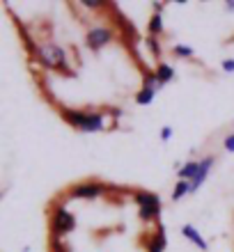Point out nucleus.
Returning <instances> with one entry per match:
<instances>
[{
	"instance_id": "1",
	"label": "nucleus",
	"mask_w": 234,
	"mask_h": 252,
	"mask_svg": "<svg viewBox=\"0 0 234 252\" xmlns=\"http://www.w3.org/2000/svg\"><path fill=\"white\" fill-rule=\"evenodd\" d=\"M62 120L69 126L78 128L80 133H99L108 126V108L106 110H92V108H67L60 106Z\"/></svg>"
},
{
	"instance_id": "2",
	"label": "nucleus",
	"mask_w": 234,
	"mask_h": 252,
	"mask_svg": "<svg viewBox=\"0 0 234 252\" xmlns=\"http://www.w3.org/2000/svg\"><path fill=\"white\" fill-rule=\"evenodd\" d=\"M134 202L138 206V218L145 222V225H152V222H161V216H163V202L156 192L152 190H134Z\"/></svg>"
},
{
	"instance_id": "3",
	"label": "nucleus",
	"mask_w": 234,
	"mask_h": 252,
	"mask_svg": "<svg viewBox=\"0 0 234 252\" xmlns=\"http://www.w3.org/2000/svg\"><path fill=\"white\" fill-rule=\"evenodd\" d=\"M37 60L46 69H53V71H62V73H71L69 69V60H67V53L65 48L53 44V41H46V44H39L37 46Z\"/></svg>"
},
{
	"instance_id": "4",
	"label": "nucleus",
	"mask_w": 234,
	"mask_h": 252,
	"mask_svg": "<svg viewBox=\"0 0 234 252\" xmlns=\"http://www.w3.org/2000/svg\"><path fill=\"white\" fill-rule=\"evenodd\" d=\"M106 192H110V186L103 184L99 179H85V181H78L74 186L67 190V197L71 199H99L103 197Z\"/></svg>"
},
{
	"instance_id": "5",
	"label": "nucleus",
	"mask_w": 234,
	"mask_h": 252,
	"mask_svg": "<svg viewBox=\"0 0 234 252\" xmlns=\"http://www.w3.org/2000/svg\"><path fill=\"white\" fill-rule=\"evenodd\" d=\"M76 229V216L71 211H67L62 204H55L51 211V236H67Z\"/></svg>"
},
{
	"instance_id": "6",
	"label": "nucleus",
	"mask_w": 234,
	"mask_h": 252,
	"mask_svg": "<svg viewBox=\"0 0 234 252\" xmlns=\"http://www.w3.org/2000/svg\"><path fill=\"white\" fill-rule=\"evenodd\" d=\"M117 39V32H115L113 26H94L87 30L85 34V44L90 51H101V48H106L108 44H113Z\"/></svg>"
},
{
	"instance_id": "7",
	"label": "nucleus",
	"mask_w": 234,
	"mask_h": 252,
	"mask_svg": "<svg viewBox=\"0 0 234 252\" xmlns=\"http://www.w3.org/2000/svg\"><path fill=\"white\" fill-rule=\"evenodd\" d=\"M142 246H145L147 252H166V248H167L166 225H163V222H156V229L145 236V243H142Z\"/></svg>"
},
{
	"instance_id": "8",
	"label": "nucleus",
	"mask_w": 234,
	"mask_h": 252,
	"mask_svg": "<svg viewBox=\"0 0 234 252\" xmlns=\"http://www.w3.org/2000/svg\"><path fill=\"white\" fill-rule=\"evenodd\" d=\"M216 165V156H204V158H200V167H198V174L193 177V181H191V192H198L200 190V186L207 181L209 172H211V167Z\"/></svg>"
},
{
	"instance_id": "9",
	"label": "nucleus",
	"mask_w": 234,
	"mask_h": 252,
	"mask_svg": "<svg viewBox=\"0 0 234 252\" xmlns=\"http://www.w3.org/2000/svg\"><path fill=\"white\" fill-rule=\"evenodd\" d=\"M181 236L191 241V243H193L195 248H200L202 252H207V250H209L207 239H204V236H202V234L198 232V229H195L193 225H184V227H181Z\"/></svg>"
},
{
	"instance_id": "10",
	"label": "nucleus",
	"mask_w": 234,
	"mask_h": 252,
	"mask_svg": "<svg viewBox=\"0 0 234 252\" xmlns=\"http://www.w3.org/2000/svg\"><path fill=\"white\" fill-rule=\"evenodd\" d=\"M154 73H156V80H159V85H167V83H172L174 80V66L172 64H167V62H156L154 66Z\"/></svg>"
},
{
	"instance_id": "11",
	"label": "nucleus",
	"mask_w": 234,
	"mask_h": 252,
	"mask_svg": "<svg viewBox=\"0 0 234 252\" xmlns=\"http://www.w3.org/2000/svg\"><path fill=\"white\" fill-rule=\"evenodd\" d=\"M147 32L149 37H163L166 32V23H163V14H154L149 16V23H147Z\"/></svg>"
},
{
	"instance_id": "12",
	"label": "nucleus",
	"mask_w": 234,
	"mask_h": 252,
	"mask_svg": "<svg viewBox=\"0 0 234 252\" xmlns=\"http://www.w3.org/2000/svg\"><path fill=\"white\" fill-rule=\"evenodd\" d=\"M198 167H200V160H188L177 170V177L181 181H193V177L198 174Z\"/></svg>"
},
{
	"instance_id": "13",
	"label": "nucleus",
	"mask_w": 234,
	"mask_h": 252,
	"mask_svg": "<svg viewBox=\"0 0 234 252\" xmlns=\"http://www.w3.org/2000/svg\"><path fill=\"white\" fill-rule=\"evenodd\" d=\"M154 99H156V90H152V87H140L135 92V103L138 106H149V103H154Z\"/></svg>"
},
{
	"instance_id": "14",
	"label": "nucleus",
	"mask_w": 234,
	"mask_h": 252,
	"mask_svg": "<svg viewBox=\"0 0 234 252\" xmlns=\"http://www.w3.org/2000/svg\"><path fill=\"white\" fill-rule=\"evenodd\" d=\"M186 195H191V181H181L179 179L177 184H174L170 197H172V202H179V199H184Z\"/></svg>"
},
{
	"instance_id": "15",
	"label": "nucleus",
	"mask_w": 234,
	"mask_h": 252,
	"mask_svg": "<svg viewBox=\"0 0 234 252\" xmlns=\"http://www.w3.org/2000/svg\"><path fill=\"white\" fill-rule=\"evenodd\" d=\"M170 51H172V55L179 58V60H193L195 58V51L191 46H186V44H174Z\"/></svg>"
},
{
	"instance_id": "16",
	"label": "nucleus",
	"mask_w": 234,
	"mask_h": 252,
	"mask_svg": "<svg viewBox=\"0 0 234 252\" xmlns=\"http://www.w3.org/2000/svg\"><path fill=\"white\" fill-rule=\"evenodd\" d=\"M142 87H152V90H156L159 92L161 90V85H159V80H156V73H154V69H142Z\"/></svg>"
},
{
	"instance_id": "17",
	"label": "nucleus",
	"mask_w": 234,
	"mask_h": 252,
	"mask_svg": "<svg viewBox=\"0 0 234 252\" xmlns=\"http://www.w3.org/2000/svg\"><path fill=\"white\" fill-rule=\"evenodd\" d=\"M145 48H147L149 53H152V58L154 60H159L161 62V41H159V37H145Z\"/></svg>"
},
{
	"instance_id": "18",
	"label": "nucleus",
	"mask_w": 234,
	"mask_h": 252,
	"mask_svg": "<svg viewBox=\"0 0 234 252\" xmlns=\"http://www.w3.org/2000/svg\"><path fill=\"white\" fill-rule=\"evenodd\" d=\"M78 5L90 9V12H99V9H110L113 2H106V0H80Z\"/></svg>"
},
{
	"instance_id": "19",
	"label": "nucleus",
	"mask_w": 234,
	"mask_h": 252,
	"mask_svg": "<svg viewBox=\"0 0 234 252\" xmlns=\"http://www.w3.org/2000/svg\"><path fill=\"white\" fill-rule=\"evenodd\" d=\"M48 250H51V252H69V250H67V246H65V241L58 239V236H51Z\"/></svg>"
},
{
	"instance_id": "20",
	"label": "nucleus",
	"mask_w": 234,
	"mask_h": 252,
	"mask_svg": "<svg viewBox=\"0 0 234 252\" xmlns=\"http://www.w3.org/2000/svg\"><path fill=\"white\" fill-rule=\"evenodd\" d=\"M223 149L228 154H234V133H228L225 140H223Z\"/></svg>"
},
{
	"instance_id": "21",
	"label": "nucleus",
	"mask_w": 234,
	"mask_h": 252,
	"mask_svg": "<svg viewBox=\"0 0 234 252\" xmlns=\"http://www.w3.org/2000/svg\"><path fill=\"white\" fill-rule=\"evenodd\" d=\"M159 135H161V140H163V142H167V140L172 138V126H163Z\"/></svg>"
},
{
	"instance_id": "22",
	"label": "nucleus",
	"mask_w": 234,
	"mask_h": 252,
	"mask_svg": "<svg viewBox=\"0 0 234 252\" xmlns=\"http://www.w3.org/2000/svg\"><path fill=\"white\" fill-rule=\"evenodd\" d=\"M223 71L225 73H234V58H228V60H223Z\"/></svg>"
},
{
	"instance_id": "23",
	"label": "nucleus",
	"mask_w": 234,
	"mask_h": 252,
	"mask_svg": "<svg viewBox=\"0 0 234 252\" xmlns=\"http://www.w3.org/2000/svg\"><path fill=\"white\" fill-rule=\"evenodd\" d=\"M152 9H154V14H163V9H166V2H159V0H154V2H152Z\"/></svg>"
},
{
	"instance_id": "24",
	"label": "nucleus",
	"mask_w": 234,
	"mask_h": 252,
	"mask_svg": "<svg viewBox=\"0 0 234 252\" xmlns=\"http://www.w3.org/2000/svg\"><path fill=\"white\" fill-rule=\"evenodd\" d=\"M225 9H228V12H234V0H228V2H225Z\"/></svg>"
}]
</instances>
